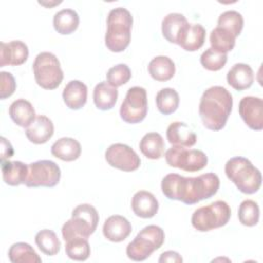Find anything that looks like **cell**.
<instances>
[{
    "instance_id": "cell-1",
    "label": "cell",
    "mask_w": 263,
    "mask_h": 263,
    "mask_svg": "<svg viewBox=\"0 0 263 263\" xmlns=\"http://www.w3.org/2000/svg\"><path fill=\"white\" fill-rule=\"evenodd\" d=\"M219 187V177L214 173H206L197 177L167 174L161 181V190L165 197L180 200L186 204H194L211 198L217 193Z\"/></svg>"
},
{
    "instance_id": "cell-2",
    "label": "cell",
    "mask_w": 263,
    "mask_h": 263,
    "mask_svg": "<svg viewBox=\"0 0 263 263\" xmlns=\"http://www.w3.org/2000/svg\"><path fill=\"white\" fill-rule=\"evenodd\" d=\"M232 105V96L225 87L215 85L205 89L198 108L203 125L211 130L222 129L231 113Z\"/></svg>"
},
{
    "instance_id": "cell-3",
    "label": "cell",
    "mask_w": 263,
    "mask_h": 263,
    "mask_svg": "<svg viewBox=\"0 0 263 263\" xmlns=\"http://www.w3.org/2000/svg\"><path fill=\"white\" fill-rule=\"evenodd\" d=\"M133 27L132 13L124 7H116L109 11L107 16V32L105 44L110 51L121 52L130 42Z\"/></svg>"
},
{
    "instance_id": "cell-4",
    "label": "cell",
    "mask_w": 263,
    "mask_h": 263,
    "mask_svg": "<svg viewBox=\"0 0 263 263\" xmlns=\"http://www.w3.org/2000/svg\"><path fill=\"white\" fill-rule=\"evenodd\" d=\"M225 174L242 193L253 194L261 187L262 176L260 171L245 157L235 156L227 160Z\"/></svg>"
},
{
    "instance_id": "cell-5",
    "label": "cell",
    "mask_w": 263,
    "mask_h": 263,
    "mask_svg": "<svg viewBox=\"0 0 263 263\" xmlns=\"http://www.w3.org/2000/svg\"><path fill=\"white\" fill-rule=\"evenodd\" d=\"M99 214L89 203L77 205L72 211V217L62 227V235L65 241L73 237L88 238L97 229Z\"/></svg>"
},
{
    "instance_id": "cell-6",
    "label": "cell",
    "mask_w": 263,
    "mask_h": 263,
    "mask_svg": "<svg viewBox=\"0 0 263 263\" xmlns=\"http://www.w3.org/2000/svg\"><path fill=\"white\" fill-rule=\"evenodd\" d=\"M164 242V231L157 225L144 227L127 245L126 255L134 261H144Z\"/></svg>"
},
{
    "instance_id": "cell-7",
    "label": "cell",
    "mask_w": 263,
    "mask_h": 263,
    "mask_svg": "<svg viewBox=\"0 0 263 263\" xmlns=\"http://www.w3.org/2000/svg\"><path fill=\"white\" fill-rule=\"evenodd\" d=\"M231 216V210L224 200H216L194 211L191 217L192 226L200 232L225 226Z\"/></svg>"
},
{
    "instance_id": "cell-8",
    "label": "cell",
    "mask_w": 263,
    "mask_h": 263,
    "mask_svg": "<svg viewBox=\"0 0 263 263\" xmlns=\"http://www.w3.org/2000/svg\"><path fill=\"white\" fill-rule=\"evenodd\" d=\"M33 72L37 84L44 89L57 88L64 78L59 59L49 51H42L36 55Z\"/></svg>"
},
{
    "instance_id": "cell-9",
    "label": "cell",
    "mask_w": 263,
    "mask_h": 263,
    "mask_svg": "<svg viewBox=\"0 0 263 263\" xmlns=\"http://www.w3.org/2000/svg\"><path fill=\"white\" fill-rule=\"evenodd\" d=\"M165 161L170 166L185 172H197L208 164V156L198 149H187L182 146H173L165 151Z\"/></svg>"
},
{
    "instance_id": "cell-10",
    "label": "cell",
    "mask_w": 263,
    "mask_h": 263,
    "mask_svg": "<svg viewBox=\"0 0 263 263\" xmlns=\"http://www.w3.org/2000/svg\"><path fill=\"white\" fill-rule=\"evenodd\" d=\"M147 111L148 101L146 89L141 86L128 88L119 110L121 119L126 123H139L146 117Z\"/></svg>"
},
{
    "instance_id": "cell-11",
    "label": "cell",
    "mask_w": 263,
    "mask_h": 263,
    "mask_svg": "<svg viewBox=\"0 0 263 263\" xmlns=\"http://www.w3.org/2000/svg\"><path fill=\"white\" fill-rule=\"evenodd\" d=\"M25 182L27 187H54L61 179L60 166L52 160H37L30 163Z\"/></svg>"
},
{
    "instance_id": "cell-12",
    "label": "cell",
    "mask_w": 263,
    "mask_h": 263,
    "mask_svg": "<svg viewBox=\"0 0 263 263\" xmlns=\"http://www.w3.org/2000/svg\"><path fill=\"white\" fill-rule=\"evenodd\" d=\"M105 158L111 166L123 172L136 171L141 164V159L136 151L122 143L110 145L105 152Z\"/></svg>"
},
{
    "instance_id": "cell-13",
    "label": "cell",
    "mask_w": 263,
    "mask_h": 263,
    "mask_svg": "<svg viewBox=\"0 0 263 263\" xmlns=\"http://www.w3.org/2000/svg\"><path fill=\"white\" fill-rule=\"evenodd\" d=\"M238 112L245 123L254 130L263 128V101L258 97H243L238 105Z\"/></svg>"
},
{
    "instance_id": "cell-14",
    "label": "cell",
    "mask_w": 263,
    "mask_h": 263,
    "mask_svg": "<svg viewBox=\"0 0 263 263\" xmlns=\"http://www.w3.org/2000/svg\"><path fill=\"white\" fill-rule=\"evenodd\" d=\"M28 57V46L21 40L0 43V67H4L6 65L20 66L27 61Z\"/></svg>"
},
{
    "instance_id": "cell-15",
    "label": "cell",
    "mask_w": 263,
    "mask_h": 263,
    "mask_svg": "<svg viewBox=\"0 0 263 263\" xmlns=\"http://www.w3.org/2000/svg\"><path fill=\"white\" fill-rule=\"evenodd\" d=\"M188 26L189 23L182 13L172 12L163 17L161 22V32L168 42L179 45Z\"/></svg>"
},
{
    "instance_id": "cell-16",
    "label": "cell",
    "mask_w": 263,
    "mask_h": 263,
    "mask_svg": "<svg viewBox=\"0 0 263 263\" xmlns=\"http://www.w3.org/2000/svg\"><path fill=\"white\" fill-rule=\"evenodd\" d=\"M132 232L129 221L120 215H113L106 219L103 225L104 236L113 242L123 241Z\"/></svg>"
},
{
    "instance_id": "cell-17",
    "label": "cell",
    "mask_w": 263,
    "mask_h": 263,
    "mask_svg": "<svg viewBox=\"0 0 263 263\" xmlns=\"http://www.w3.org/2000/svg\"><path fill=\"white\" fill-rule=\"evenodd\" d=\"M158 201L149 191L140 190L132 198V209L136 216L144 219L154 217L158 212Z\"/></svg>"
},
{
    "instance_id": "cell-18",
    "label": "cell",
    "mask_w": 263,
    "mask_h": 263,
    "mask_svg": "<svg viewBox=\"0 0 263 263\" xmlns=\"http://www.w3.org/2000/svg\"><path fill=\"white\" fill-rule=\"evenodd\" d=\"M54 127L52 121L45 115H37L34 121L26 127L28 140L34 144H44L53 135Z\"/></svg>"
},
{
    "instance_id": "cell-19",
    "label": "cell",
    "mask_w": 263,
    "mask_h": 263,
    "mask_svg": "<svg viewBox=\"0 0 263 263\" xmlns=\"http://www.w3.org/2000/svg\"><path fill=\"white\" fill-rule=\"evenodd\" d=\"M166 139L173 146L191 147L196 143V135L185 122H172L166 128Z\"/></svg>"
},
{
    "instance_id": "cell-20",
    "label": "cell",
    "mask_w": 263,
    "mask_h": 263,
    "mask_svg": "<svg viewBox=\"0 0 263 263\" xmlns=\"http://www.w3.org/2000/svg\"><path fill=\"white\" fill-rule=\"evenodd\" d=\"M63 100L69 109H81L87 100V86L80 80L69 81L64 87Z\"/></svg>"
},
{
    "instance_id": "cell-21",
    "label": "cell",
    "mask_w": 263,
    "mask_h": 263,
    "mask_svg": "<svg viewBox=\"0 0 263 263\" xmlns=\"http://www.w3.org/2000/svg\"><path fill=\"white\" fill-rule=\"evenodd\" d=\"M228 84L236 90H243L249 87L254 82V72L253 69L243 63L234 64L227 73Z\"/></svg>"
},
{
    "instance_id": "cell-22",
    "label": "cell",
    "mask_w": 263,
    "mask_h": 263,
    "mask_svg": "<svg viewBox=\"0 0 263 263\" xmlns=\"http://www.w3.org/2000/svg\"><path fill=\"white\" fill-rule=\"evenodd\" d=\"M8 113L12 121L22 127H28L36 118L32 104L25 99H17L11 103Z\"/></svg>"
},
{
    "instance_id": "cell-23",
    "label": "cell",
    "mask_w": 263,
    "mask_h": 263,
    "mask_svg": "<svg viewBox=\"0 0 263 263\" xmlns=\"http://www.w3.org/2000/svg\"><path fill=\"white\" fill-rule=\"evenodd\" d=\"M50 152L63 161H74L81 154V146L76 139L64 137L52 144Z\"/></svg>"
},
{
    "instance_id": "cell-24",
    "label": "cell",
    "mask_w": 263,
    "mask_h": 263,
    "mask_svg": "<svg viewBox=\"0 0 263 263\" xmlns=\"http://www.w3.org/2000/svg\"><path fill=\"white\" fill-rule=\"evenodd\" d=\"M1 171L3 181L10 186H18L25 184L29 166L22 161H1Z\"/></svg>"
},
{
    "instance_id": "cell-25",
    "label": "cell",
    "mask_w": 263,
    "mask_h": 263,
    "mask_svg": "<svg viewBox=\"0 0 263 263\" xmlns=\"http://www.w3.org/2000/svg\"><path fill=\"white\" fill-rule=\"evenodd\" d=\"M92 98L98 109L103 111L110 110L117 102L118 90L116 87L110 85L107 81H101L95 86Z\"/></svg>"
},
{
    "instance_id": "cell-26",
    "label": "cell",
    "mask_w": 263,
    "mask_h": 263,
    "mask_svg": "<svg viewBox=\"0 0 263 263\" xmlns=\"http://www.w3.org/2000/svg\"><path fill=\"white\" fill-rule=\"evenodd\" d=\"M148 71L150 76L156 81H167L173 78L176 72L175 63L166 55L153 58L149 65Z\"/></svg>"
},
{
    "instance_id": "cell-27",
    "label": "cell",
    "mask_w": 263,
    "mask_h": 263,
    "mask_svg": "<svg viewBox=\"0 0 263 263\" xmlns=\"http://www.w3.org/2000/svg\"><path fill=\"white\" fill-rule=\"evenodd\" d=\"M53 28L62 35H69L73 33L79 25L78 13L71 8H64L55 12L53 15Z\"/></svg>"
},
{
    "instance_id": "cell-28",
    "label": "cell",
    "mask_w": 263,
    "mask_h": 263,
    "mask_svg": "<svg viewBox=\"0 0 263 263\" xmlns=\"http://www.w3.org/2000/svg\"><path fill=\"white\" fill-rule=\"evenodd\" d=\"M139 148L144 156L149 159H159L164 152V141L160 134L147 133L141 139Z\"/></svg>"
},
{
    "instance_id": "cell-29",
    "label": "cell",
    "mask_w": 263,
    "mask_h": 263,
    "mask_svg": "<svg viewBox=\"0 0 263 263\" xmlns=\"http://www.w3.org/2000/svg\"><path fill=\"white\" fill-rule=\"evenodd\" d=\"M205 40V29L200 24H189L179 45L187 51L199 49Z\"/></svg>"
},
{
    "instance_id": "cell-30",
    "label": "cell",
    "mask_w": 263,
    "mask_h": 263,
    "mask_svg": "<svg viewBox=\"0 0 263 263\" xmlns=\"http://www.w3.org/2000/svg\"><path fill=\"white\" fill-rule=\"evenodd\" d=\"M8 258L12 263H40L42 260L35 250L27 242H15L8 251Z\"/></svg>"
},
{
    "instance_id": "cell-31",
    "label": "cell",
    "mask_w": 263,
    "mask_h": 263,
    "mask_svg": "<svg viewBox=\"0 0 263 263\" xmlns=\"http://www.w3.org/2000/svg\"><path fill=\"white\" fill-rule=\"evenodd\" d=\"M155 101L158 111L161 114L170 115L178 109L180 98L176 89L171 87H164L157 92Z\"/></svg>"
},
{
    "instance_id": "cell-32",
    "label": "cell",
    "mask_w": 263,
    "mask_h": 263,
    "mask_svg": "<svg viewBox=\"0 0 263 263\" xmlns=\"http://www.w3.org/2000/svg\"><path fill=\"white\" fill-rule=\"evenodd\" d=\"M35 242L39 250L47 256H54L61 250V241L54 231L50 229H43L37 232Z\"/></svg>"
},
{
    "instance_id": "cell-33",
    "label": "cell",
    "mask_w": 263,
    "mask_h": 263,
    "mask_svg": "<svg viewBox=\"0 0 263 263\" xmlns=\"http://www.w3.org/2000/svg\"><path fill=\"white\" fill-rule=\"evenodd\" d=\"M210 43L214 50L227 53L233 49L235 45V37L230 32L220 27H216L210 34Z\"/></svg>"
},
{
    "instance_id": "cell-34",
    "label": "cell",
    "mask_w": 263,
    "mask_h": 263,
    "mask_svg": "<svg viewBox=\"0 0 263 263\" xmlns=\"http://www.w3.org/2000/svg\"><path fill=\"white\" fill-rule=\"evenodd\" d=\"M65 251L67 256L75 261H85L90 255V247L87 238L80 236L67 240Z\"/></svg>"
},
{
    "instance_id": "cell-35",
    "label": "cell",
    "mask_w": 263,
    "mask_h": 263,
    "mask_svg": "<svg viewBox=\"0 0 263 263\" xmlns=\"http://www.w3.org/2000/svg\"><path fill=\"white\" fill-rule=\"evenodd\" d=\"M230 32L235 38L241 33L243 27V17L236 10H227L219 15L218 26Z\"/></svg>"
},
{
    "instance_id": "cell-36",
    "label": "cell",
    "mask_w": 263,
    "mask_h": 263,
    "mask_svg": "<svg viewBox=\"0 0 263 263\" xmlns=\"http://www.w3.org/2000/svg\"><path fill=\"white\" fill-rule=\"evenodd\" d=\"M260 210L256 201L252 199L242 200L238 208V220L248 227L255 226L259 222Z\"/></svg>"
},
{
    "instance_id": "cell-37",
    "label": "cell",
    "mask_w": 263,
    "mask_h": 263,
    "mask_svg": "<svg viewBox=\"0 0 263 263\" xmlns=\"http://www.w3.org/2000/svg\"><path fill=\"white\" fill-rule=\"evenodd\" d=\"M227 62V53L214 50L212 47L205 49L200 55V64L210 71H218L222 69Z\"/></svg>"
},
{
    "instance_id": "cell-38",
    "label": "cell",
    "mask_w": 263,
    "mask_h": 263,
    "mask_svg": "<svg viewBox=\"0 0 263 263\" xmlns=\"http://www.w3.org/2000/svg\"><path fill=\"white\" fill-rule=\"evenodd\" d=\"M107 82L113 87L125 84L132 77V72L126 64H118L110 68L106 74Z\"/></svg>"
},
{
    "instance_id": "cell-39",
    "label": "cell",
    "mask_w": 263,
    "mask_h": 263,
    "mask_svg": "<svg viewBox=\"0 0 263 263\" xmlns=\"http://www.w3.org/2000/svg\"><path fill=\"white\" fill-rule=\"evenodd\" d=\"M0 98L4 100L14 92L16 88V83L13 75L5 71H2L0 73Z\"/></svg>"
},
{
    "instance_id": "cell-40",
    "label": "cell",
    "mask_w": 263,
    "mask_h": 263,
    "mask_svg": "<svg viewBox=\"0 0 263 263\" xmlns=\"http://www.w3.org/2000/svg\"><path fill=\"white\" fill-rule=\"evenodd\" d=\"M13 148L8 140L1 137V161H5L13 155Z\"/></svg>"
},
{
    "instance_id": "cell-41",
    "label": "cell",
    "mask_w": 263,
    "mask_h": 263,
    "mask_svg": "<svg viewBox=\"0 0 263 263\" xmlns=\"http://www.w3.org/2000/svg\"><path fill=\"white\" fill-rule=\"evenodd\" d=\"M158 262H175V263H181L183 262L182 257L179 255V253L175 252V251H166L163 252L159 259Z\"/></svg>"
}]
</instances>
